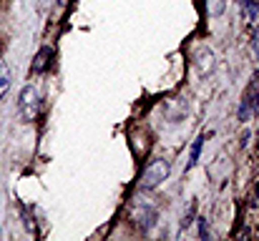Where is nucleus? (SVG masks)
<instances>
[{"label":"nucleus","instance_id":"1","mask_svg":"<svg viewBox=\"0 0 259 241\" xmlns=\"http://www.w3.org/2000/svg\"><path fill=\"white\" fill-rule=\"evenodd\" d=\"M169 171H171L169 161L154 159L144 168V173H141V188H156V186H161L169 178Z\"/></svg>","mask_w":259,"mask_h":241},{"label":"nucleus","instance_id":"2","mask_svg":"<svg viewBox=\"0 0 259 241\" xmlns=\"http://www.w3.org/2000/svg\"><path fill=\"white\" fill-rule=\"evenodd\" d=\"M18 106H20V116L25 121H35L38 113H40V93H38V88L35 85H25L20 90Z\"/></svg>","mask_w":259,"mask_h":241},{"label":"nucleus","instance_id":"3","mask_svg":"<svg viewBox=\"0 0 259 241\" xmlns=\"http://www.w3.org/2000/svg\"><path fill=\"white\" fill-rule=\"evenodd\" d=\"M257 111H259V73H254L252 80H249V85H247V90H244V95H242L239 118L247 121V118H252Z\"/></svg>","mask_w":259,"mask_h":241},{"label":"nucleus","instance_id":"4","mask_svg":"<svg viewBox=\"0 0 259 241\" xmlns=\"http://www.w3.org/2000/svg\"><path fill=\"white\" fill-rule=\"evenodd\" d=\"M131 224H134L136 229H141V231L151 229V226L156 224V209L149 206V204H136L134 211H131Z\"/></svg>","mask_w":259,"mask_h":241},{"label":"nucleus","instance_id":"5","mask_svg":"<svg viewBox=\"0 0 259 241\" xmlns=\"http://www.w3.org/2000/svg\"><path fill=\"white\" fill-rule=\"evenodd\" d=\"M194 66H196L199 76H209V73L214 71V53L206 51V48H199V51L194 53Z\"/></svg>","mask_w":259,"mask_h":241},{"label":"nucleus","instance_id":"6","mask_svg":"<svg viewBox=\"0 0 259 241\" xmlns=\"http://www.w3.org/2000/svg\"><path fill=\"white\" fill-rule=\"evenodd\" d=\"M51 58H53V51L46 45V48H40L38 53H35V58H33V66H30V73H46L48 71V66H51Z\"/></svg>","mask_w":259,"mask_h":241},{"label":"nucleus","instance_id":"7","mask_svg":"<svg viewBox=\"0 0 259 241\" xmlns=\"http://www.w3.org/2000/svg\"><path fill=\"white\" fill-rule=\"evenodd\" d=\"M242 8H244V18H247V23H257L259 18V5L254 0H242Z\"/></svg>","mask_w":259,"mask_h":241},{"label":"nucleus","instance_id":"8","mask_svg":"<svg viewBox=\"0 0 259 241\" xmlns=\"http://www.w3.org/2000/svg\"><path fill=\"white\" fill-rule=\"evenodd\" d=\"M8 88H10V68L0 63V98L8 93Z\"/></svg>","mask_w":259,"mask_h":241},{"label":"nucleus","instance_id":"9","mask_svg":"<svg viewBox=\"0 0 259 241\" xmlns=\"http://www.w3.org/2000/svg\"><path fill=\"white\" fill-rule=\"evenodd\" d=\"M206 10H209V15L219 18L227 10V0H206Z\"/></svg>","mask_w":259,"mask_h":241},{"label":"nucleus","instance_id":"10","mask_svg":"<svg viewBox=\"0 0 259 241\" xmlns=\"http://www.w3.org/2000/svg\"><path fill=\"white\" fill-rule=\"evenodd\" d=\"M201 149H204V136H199L196 141H194V146H191V151H189V168L199 161V154H201Z\"/></svg>","mask_w":259,"mask_h":241},{"label":"nucleus","instance_id":"11","mask_svg":"<svg viewBox=\"0 0 259 241\" xmlns=\"http://www.w3.org/2000/svg\"><path fill=\"white\" fill-rule=\"evenodd\" d=\"M199 236L201 239H209V221L206 219H199Z\"/></svg>","mask_w":259,"mask_h":241},{"label":"nucleus","instance_id":"12","mask_svg":"<svg viewBox=\"0 0 259 241\" xmlns=\"http://www.w3.org/2000/svg\"><path fill=\"white\" fill-rule=\"evenodd\" d=\"M254 53L259 56V25L254 28Z\"/></svg>","mask_w":259,"mask_h":241},{"label":"nucleus","instance_id":"13","mask_svg":"<svg viewBox=\"0 0 259 241\" xmlns=\"http://www.w3.org/2000/svg\"><path fill=\"white\" fill-rule=\"evenodd\" d=\"M257 191H259V186H257Z\"/></svg>","mask_w":259,"mask_h":241}]
</instances>
